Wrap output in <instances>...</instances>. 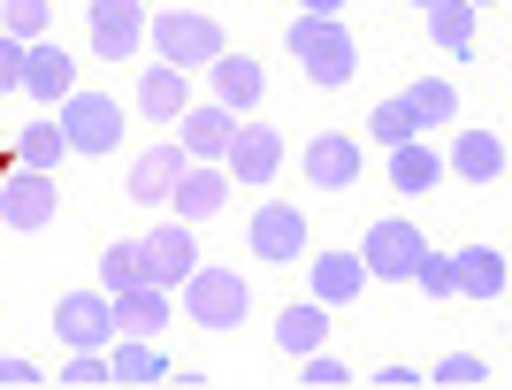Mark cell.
<instances>
[{
  "instance_id": "6da1fadb",
  "label": "cell",
  "mask_w": 512,
  "mask_h": 390,
  "mask_svg": "<svg viewBox=\"0 0 512 390\" xmlns=\"http://www.w3.org/2000/svg\"><path fill=\"white\" fill-rule=\"evenodd\" d=\"M283 46H291V62L306 69V85H344V77L360 69V46H352V31H344L337 16H291Z\"/></svg>"
},
{
  "instance_id": "7a4b0ae2",
  "label": "cell",
  "mask_w": 512,
  "mask_h": 390,
  "mask_svg": "<svg viewBox=\"0 0 512 390\" xmlns=\"http://www.w3.org/2000/svg\"><path fill=\"white\" fill-rule=\"evenodd\" d=\"M146 39H153V54H161L169 69H207L214 54H230V31H222L214 16H199V8H169V16H153Z\"/></svg>"
},
{
  "instance_id": "3957f363",
  "label": "cell",
  "mask_w": 512,
  "mask_h": 390,
  "mask_svg": "<svg viewBox=\"0 0 512 390\" xmlns=\"http://www.w3.org/2000/svg\"><path fill=\"white\" fill-rule=\"evenodd\" d=\"M176 306H184L199 329H237V322H245V306H253V291H245L237 268H207V260H199L192 276L176 283Z\"/></svg>"
},
{
  "instance_id": "277c9868",
  "label": "cell",
  "mask_w": 512,
  "mask_h": 390,
  "mask_svg": "<svg viewBox=\"0 0 512 390\" xmlns=\"http://www.w3.org/2000/svg\"><path fill=\"white\" fill-rule=\"evenodd\" d=\"M421 253H428V238H421V222H406V215H383V222H375V230L360 238V268H367V283H413Z\"/></svg>"
},
{
  "instance_id": "5b68a950",
  "label": "cell",
  "mask_w": 512,
  "mask_h": 390,
  "mask_svg": "<svg viewBox=\"0 0 512 390\" xmlns=\"http://www.w3.org/2000/svg\"><path fill=\"white\" fill-rule=\"evenodd\" d=\"M54 123H62L69 153H115V138H123V108H115L107 92H85V85L62 100V115H54Z\"/></svg>"
},
{
  "instance_id": "8992f818",
  "label": "cell",
  "mask_w": 512,
  "mask_h": 390,
  "mask_svg": "<svg viewBox=\"0 0 512 390\" xmlns=\"http://www.w3.org/2000/svg\"><path fill=\"white\" fill-rule=\"evenodd\" d=\"M54 337H62L69 352L115 345V306H107V291H62V299H54Z\"/></svg>"
},
{
  "instance_id": "52a82bcc",
  "label": "cell",
  "mask_w": 512,
  "mask_h": 390,
  "mask_svg": "<svg viewBox=\"0 0 512 390\" xmlns=\"http://www.w3.org/2000/svg\"><path fill=\"white\" fill-rule=\"evenodd\" d=\"M54 215H62V184H54V176L16 169L0 184V222H8V230H46Z\"/></svg>"
},
{
  "instance_id": "ba28073f",
  "label": "cell",
  "mask_w": 512,
  "mask_h": 390,
  "mask_svg": "<svg viewBox=\"0 0 512 390\" xmlns=\"http://www.w3.org/2000/svg\"><path fill=\"white\" fill-rule=\"evenodd\" d=\"M276 169H283V138L268 123H237L230 146H222V176L230 184H268Z\"/></svg>"
},
{
  "instance_id": "9c48e42d",
  "label": "cell",
  "mask_w": 512,
  "mask_h": 390,
  "mask_svg": "<svg viewBox=\"0 0 512 390\" xmlns=\"http://www.w3.org/2000/svg\"><path fill=\"white\" fill-rule=\"evenodd\" d=\"M299 169H306V184H321V192H352V184H360V138L321 130V138H306Z\"/></svg>"
},
{
  "instance_id": "30bf717a",
  "label": "cell",
  "mask_w": 512,
  "mask_h": 390,
  "mask_svg": "<svg viewBox=\"0 0 512 390\" xmlns=\"http://www.w3.org/2000/svg\"><path fill=\"white\" fill-rule=\"evenodd\" d=\"M138 253H146V283H169V291L199 268L192 222H161V230H146V238H138Z\"/></svg>"
},
{
  "instance_id": "8fae6325",
  "label": "cell",
  "mask_w": 512,
  "mask_h": 390,
  "mask_svg": "<svg viewBox=\"0 0 512 390\" xmlns=\"http://www.w3.org/2000/svg\"><path fill=\"white\" fill-rule=\"evenodd\" d=\"M107 306H115V337H161L176 314V291L169 283H130V291H107Z\"/></svg>"
},
{
  "instance_id": "7c38bea8",
  "label": "cell",
  "mask_w": 512,
  "mask_h": 390,
  "mask_svg": "<svg viewBox=\"0 0 512 390\" xmlns=\"http://www.w3.org/2000/svg\"><path fill=\"white\" fill-rule=\"evenodd\" d=\"M16 92H31V100H46V108H62L69 92H77V62H69L54 39H31V46H23V85Z\"/></svg>"
},
{
  "instance_id": "4fadbf2b",
  "label": "cell",
  "mask_w": 512,
  "mask_h": 390,
  "mask_svg": "<svg viewBox=\"0 0 512 390\" xmlns=\"http://www.w3.org/2000/svg\"><path fill=\"white\" fill-rule=\"evenodd\" d=\"M138 39H146L138 0H92V54H100V62H130Z\"/></svg>"
},
{
  "instance_id": "5bb4252c",
  "label": "cell",
  "mask_w": 512,
  "mask_h": 390,
  "mask_svg": "<svg viewBox=\"0 0 512 390\" xmlns=\"http://www.w3.org/2000/svg\"><path fill=\"white\" fill-rule=\"evenodd\" d=\"M169 199H176V222L222 215V207H230V176H222V161H192V169L169 184Z\"/></svg>"
},
{
  "instance_id": "9a60e30c",
  "label": "cell",
  "mask_w": 512,
  "mask_h": 390,
  "mask_svg": "<svg viewBox=\"0 0 512 390\" xmlns=\"http://www.w3.org/2000/svg\"><path fill=\"white\" fill-rule=\"evenodd\" d=\"M451 276H459V299L497 306V299H505V283H512V268H505L497 245H459V253H451Z\"/></svg>"
},
{
  "instance_id": "2e32d148",
  "label": "cell",
  "mask_w": 512,
  "mask_h": 390,
  "mask_svg": "<svg viewBox=\"0 0 512 390\" xmlns=\"http://www.w3.org/2000/svg\"><path fill=\"white\" fill-rule=\"evenodd\" d=\"M245 238H253L260 260H299V253H306V215L291 207V199H268V207L253 215V230H245Z\"/></svg>"
},
{
  "instance_id": "e0dca14e",
  "label": "cell",
  "mask_w": 512,
  "mask_h": 390,
  "mask_svg": "<svg viewBox=\"0 0 512 390\" xmlns=\"http://www.w3.org/2000/svg\"><path fill=\"white\" fill-rule=\"evenodd\" d=\"M176 146L192 153V161H222V146H230V130H237V115L222 108V100H192V108L176 115Z\"/></svg>"
},
{
  "instance_id": "ac0fdd59",
  "label": "cell",
  "mask_w": 512,
  "mask_h": 390,
  "mask_svg": "<svg viewBox=\"0 0 512 390\" xmlns=\"http://www.w3.org/2000/svg\"><path fill=\"white\" fill-rule=\"evenodd\" d=\"M184 108H192V69L153 62L146 77H138V115H146V123H176Z\"/></svg>"
},
{
  "instance_id": "d6986e66",
  "label": "cell",
  "mask_w": 512,
  "mask_h": 390,
  "mask_svg": "<svg viewBox=\"0 0 512 390\" xmlns=\"http://www.w3.org/2000/svg\"><path fill=\"white\" fill-rule=\"evenodd\" d=\"M214 100L230 115H245V108H260V92H268V69L253 62V54H214Z\"/></svg>"
},
{
  "instance_id": "ffe728a7",
  "label": "cell",
  "mask_w": 512,
  "mask_h": 390,
  "mask_svg": "<svg viewBox=\"0 0 512 390\" xmlns=\"http://www.w3.org/2000/svg\"><path fill=\"white\" fill-rule=\"evenodd\" d=\"M451 176H467V184H505V138H497V130H459Z\"/></svg>"
},
{
  "instance_id": "44dd1931",
  "label": "cell",
  "mask_w": 512,
  "mask_h": 390,
  "mask_svg": "<svg viewBox=\"0 0 512 390\" xmlns=\"http://www.w3.org/2000/svg\"><path fill=\"white\" fill-rule=\"evenodd\" d=\"M184 169H192V153H184V146H153V153H138V161H130V199L161 207V199H169V184H176Z\"/></svg>"
},
{
  "instance_id": "7402d4cb",
  "label": "cell",
  "mask_w": 512,
  "mask_h": 390,
  "mask_svg": "<svg viewBox=\"0 0 512 390\" xmlns=\"http://www.w3.org/2000/svg\"><path fill=\"white\" fill-rule=\"evenodd\" d=\"M360 291H367L360 253H321V260H314V299H321V306H352Z\"/></svg>"
},
{
  "instance_id": "603a6c76",
  "label": "cell",
  "mask_w": 512,
  "mask_h": 390,
  "mask_svg": "<svg viewBox=\"0 0 512 390\" xmlns=\"http://www.w3.org/2000/svg\"><path fill=\"white\" fill-rule=\"evenodd\" d=\"M436 176H444V161L421 146V138H406V146H390V192H406V199H421V192H436Z\"/></svg>"
},
{
  "instance_id": "cb8c5ba5",
  "label": "cell",
  "mask_w": 512,
  "mask_h": 390,
  "mask_svg": "<svg viewBox=\"0 0 512 390\" xmlns=\"http://www.w3.org/2000/svg\"><path fill=\"white\" fill-rule=\"evenodd\" d=\"M107 375H115L123 390H146V383H169V360L153 352V337H123L115 360H107Z\"/></svg>"
},
{
  "instance_id": "d4e9b609",
  "label": "cell",
  "mask_w": 512,
  "mask_h": 390,
  "mask_svg": "<svg viewBox=\"0 0 512 390\" xmlns=\"http://www.w3.org/2000/svg\"><path fill=\"white\" fill-rule=\"evenodd\" d=\"M398 100H406L413 130H436V123H451V115H459V85H451V77H421V85L398 92Z\"/></svg>"
},
{
  "instance_id": "484cf974",
  "label": "cell",
  "mask_w": 512,
  "mask_h": 390,
  "mask_svg": "<svg viewBox=\"0 0 512 390\" xmlns=\"http://www.w3.org/2000/svg\"><path fill=\"white\" fill-rule=\"evenodd\" d=\"M321 337H329V306H283V314H276V345L283 352H291V360H299V352H314L321 345Z\"/></svg>"
},
{
  "instance_id": "4316f807",
  "label": "cell",
  "mask_w": 512,
  "mask_h": 390,
  "mask_svg": "<svg viewBox=\"0 0 512 390\" xmlns=\"http://www.w3.org/2000/svg\"><path fill=\"white\" fill-rule=\"evenodd\" d=\"M428 39L444 46V54H474V8L467 0H436L428 8Z\"/></svg>"
},
{
  "instance_id": "83f0119b",
  "label": "cell",
  "mask_w": 512,
  "mask_h": 390,
  "mask_svg": "<svg viewBox=\"0 0 512 390\" xmlns=\"http://www.w3.org/2000/svg\"><path fill=\"white\" fill-rule=\"evenodd\" d=\"M23 169H39V176H54V169H62V153H69V138H62V123H31V130H23Z\"/></svg>"
},
{
  "instance_id": "f1b7e54d",
  "label": "cell",
  "mask_w": 512,
  "mask_h": 390,
  "mask_svg": "<svg viewBox=\"0 0 512 390\" xmlns=\"http://www.w3.org/2000/svg\"><path fill=\"white\" fill-rule=\"evenodd\" d=\"M0 31H8V39H46V31H54V0H8V16H0Z\"/></svg>"
},
{
  "instance_id": "f546056e",
  "label": "cell",
  "mask_w": 512,
  "mask_h": 390,
  "mask_svg": "<svg viewBox=\"0 0 512 390\" xmlns=\"http://www.w3.org/2000/svg\"><path fill=\"white\" fill-rule=\"evenodd\" d=\"M299 383L306 390H352V383H360V375H352V368H344V360H337V352H299Z\"/></svg>"
},
{
  "instance_id": "4dcf8cb0",
  "label": "cell",
  "mask_w": 512,
  "mask_h": 390,
  "mask_svg": "<svg viewBox=\"0 0 512 390\" xmlns=\"http://www.w3.org/2000/svg\"><path fill=\"white\" fill-rule=\"evenodd\" d=\"M100 283H107V291H130V283H146V253H138V238L107 245V260H100Z\"/></svg>"
},
{
  "instance_id": "1f68e13d",
  "label": "cell",
  "mask_w": 512,
  "mask_h": 390,
  "mask_svg": "<svg viewBox=\"0 0 512 390\" xmlns=\"http://www.w3.org/2000/svg\"><path fill=\"white\" fill-rule=\"evenodd\" d=\"M54 383L62 390H115V375H107L100 352H69V368H54Z\"/></svg>"
},
{
  "instance_id": "d6a6232c",
  "label": "cell",
  "mask_w": 512,
  "mask_h": 390,
  "mask_svg": "<svg viewBox=\"0 0 512 390\" xmlns=\"http://www.w3.org/2000/svg\"><path fill=\"white\" fill-rule=\"evenodd\" d=\"M367 138H375V146H406V138H421V130H413L406 100H383V108L367 115Z\"/></svg>"
},
{
  "instance_id": "836d02e7",
  "label": "cell",
  "mask_w": 512,
  "mask_h": 390,
  "mask_svg": "<svg viewBox=\"0 0 512 390\" xmlns=\"http://www.w3.org/2000/svg\"><path fill=\"white\" fill-rule=\"evenodd\" d=\"M428 375H436V383H451V390H474V383H490V360H482V352H444Z\"/></svg>"
},
{
  "instance_id": "e575fe53",
  "label": "cell",
  "mask_w": 512,
  "mask_h": 390,
  "mask_svg": "<svg viewBox=\"0 0 512 390\" xmlns=\"http://www.w3.org/2000/svg\"><path fill=\"white\" fill-rule=\"evenodd\" d=\"M413 283H421L428 299H459V276H451V253H421V268H413Z\"/></svg>"
},
{
  "instance_id": "d590c367",
  "label": "cell",
  "mask_w": 512,
  "mask_h": 390,
  "mask_svg": "<svg viewBox=\"0 0 512 390\" xmlns=\"http://www.w3.org/2000/svg\"><path fill=\"white\" fill-rule=\"evenodd\" d=\"M16 85H23V39L0 31V92H16Z\"/></svg>"
},
{
  "instance_id": "8d00e7d4",
  "label": "cell",
  "mask_w": 512,
  "mask_h": 390,
  "mask_svg": "<svg viewBox=\"0 0 512 390\" xmlns=\"http://www.w3.org/2000/svg\"><path fill=\"white\" fill-rule=\"evenodd\" d=\"M46 368H31V360H0V390H39Z\"/></svg>"
},
{
  "instance_id": "74e56055",
  "label": "cell",
  "mask_w": 512,
  "mask_h": 390,
  "mask_svg": "<svg viewBox=\"0 0 512 390\" xmlns=\"http://www.w3.org/2000/svg\"><path fill=\"white\" fill-rule=\"evenodd\" d=\"M375 383H383V390H413V383H421V368H383Z\"/></svg>"
},
{
  "instance_id": "f35d334b",
  "label": "cell",
  "mask_w": 512,
  "mask_h": 390,
  "mask_svg": "<svg viewBox=\"0 0 512 390\" xmlns=\"http://www.w3.org/2000/svg\"><path fill=\"white\" fill-rule=\"evenodd\" d=\"M344 0H299V16H337Z\"/></svg>"
},
{
  "instance_id": "ab89813d",
  "label": "cell",
  "mask_w": 512,
  "mask_h": 390,
  "mask_svg": "<svg viewBox=\"0 0 512 390\" xmlns=\"http://www.w3.org/2000/svg\"><path fill=\"white\" fill-rule=\"evenodd\" d=\"M467 8H497V0H467Z\"/></svg>"
},
{
  "instance_id": "60d3db41",
  "label": "cell",
  "mask_w": 512,
  "mask_h": 390,
  "mask_svg": "<svg viewBox=\"0 0 512 390\" xmlns=\"http://www.w3.org/2000/svg\"><path fill=\"white\" fill-rule=\"evenodd\" d=\"M413 8H436V0H413Z\"/></svg>"
}]
</instances>
